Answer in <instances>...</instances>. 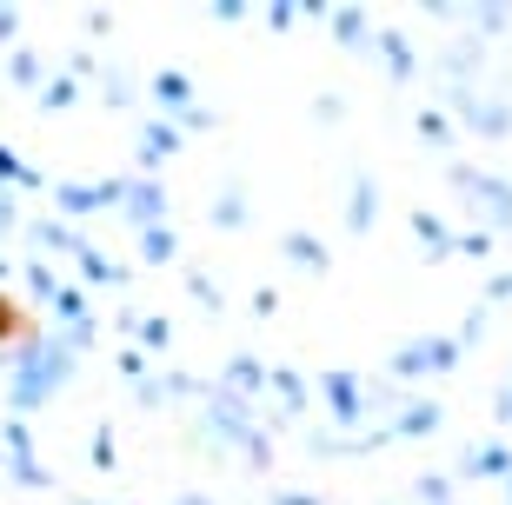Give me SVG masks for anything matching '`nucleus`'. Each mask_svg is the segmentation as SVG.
Returning <instances> with one entry per match:
<instances>
[{
    "mask_svg": "<svg viewBox=\"0 0 512 505\" xmlns=\"http://www.w3.org/2000/svg\"><path fill=\"white\" fill-rule=\"evenodd\" d=\"M74 366H80V353L60 333H20V346L7 353V406H14V419L47 406L74 379Z\"/></svg>",
    "mask_w": 512,
    "mask_h": 505,
    "instance_id": "1",
    "label": "nucleus"
},
{
    "mask_svg": "<svg viewBox=\"0 0 512 505\" xmlns=\"http://www.w3.org/2000/svg\"><path fill=\"white\" fill-rule=\"evenodd\" d=\"M193 432L220 452H247L253 472L273 466V432L260 426V412H253L247 399H233V393H213L207 406H200V419H193Z\"/></svg>",
    "mask_w": 512,
    "mask_h": 505,
    "instance_id": "2",
    "label": "nucleus"
},
{
    "mask_svg": "<svg viewBox=\"0 0 512 505\" xmlns=\"http://www.w3.org/2000/svg\"><path fill=\"white\" fill-rule=\"evenodd\" d=\"M446 180H453V193H466L479 206V233H493V240L512 233V180L473 167V160H446Z\"/></svg>",
    "mask_w": 512,
    "mask_h": 505,
    "instance_id": "3",
    "label": "nucleus"
},
{
    "mask_svg": "<svg viewBox=\"0 0 512 505\" xmlns=\"http://www.w3.org/2000/svg\"><path fill=\"white\" fill-rule=\"evenodd\" d=\"M313 393H320L326 419L340 426V439H353V432H366V412H373V406H366V386H360L353 373H346V366H326Z\"/></svg>",
    "mask_w": 512,
    "mask_h": 505,
    "instance_id": "4",
    "label": "nucleus"
},
{
    "mask_svg": "<svg viewBox=\"0 0 512 505\" xmlns=\"http://www.w3.org/2000/svg\"><path fill=\"white\" fill-rule=\"evenodd\" d=\"M127 193V173H107V180H60L54 187V220H94L107 206H120Z\"/></svg>",
    "mask_w": 512,
    "mask_h": 505,
    "instance_id": "5",
    "label": "nucleus"
},
{
    "mask_svg": "<svg viewBox=\"0 0 512 505\" xmlns=\"http://www.w3.org/2000/svg\"><path fill=\"white\" fill-rule=\"evenodd\" d=\"M446 107H453L459 120L479 133V140H499V133H512V107H506V100H486L479 87H446Z\"/></svg>",
    "mask_w": 512,
    "mask_h": 505,
    "instance_id": "6",
    "label": "nucleus"
},
{
    "mask_svg": "<svg viewBox=\"0 0 512 505\" xmlns=\"http://www.w3.org/2000/svg\"><path fill=\"white\" fill-rule=\"evenodd\" d=\"M120 213H127L133 233H147V226H167V187H160V180H147V173H127Z\"/></svg>",
    "mask_w": 512,
    "mask_h": 505,
    "instance_id": "7",
    "label": "nucleus"
},
{
    "mask_svg": "<svg viewBox=\"0 0 512 505\" xmlns=\"http://www.w3.org/2000/svg\"><path fill=\"white\" fill-rule=\"evenodd\" d=\"M180 147H187V133L173 127V120H160V113H153L147 127H140V153H133V173H147V180H153V173L167 167Z\"/></svg>",
    "mask_w": 512,
    "mask_h": 505,
    "instance_id": "8",
    "label": "nucleus"
},
{
    "mask_svg": "<svg viewBox=\"0 0 512 505\" xmlns=\"http://www.w3.org/2000/svg\"><path fill=\"white\" fill-rule=\"evenodd\" d=\"M459 479L506 486V479H512V446H506V439H479V446H466V459H459Z\"/></svg>",
    "mask_w": 512,
    "mask_h": 505,
    "instance_id": "9",
    "label": "nucleus"
},
{
    "mask_svg": "<svg viewBox=\"0 0 512 505\" xmlns=\"http://www.w3.org/2000/svg\"><path fill=\"white\" fill-rule=\"evenodd\" d=\"M147 94H153V107H160V120H187L193 113V74H180V67H160V74L147 80Z\"/></svg>",
    "mask_w": 512,
    "mask_h": 505,
    "instance_id": "10",
    "label": "nucleus"
},
{
    "mask_svg": "<svg viewBox=\"0 0 512 505\" xmlns=\"http://www.w3.org/2000/svg\"><path fill=\"white\" fill-rule=\"evenodd\" d=\"M266 373H273V366H266L260 353H233L227 366H220V393H233V399H266Z\"/></svg>",
    "mask_w": 512,
    "mask_h": 505,
    "instance_id": "11",
    "label": "nucleus"
},
{
    "mask_svg": "<svg viewBox=\"0 0 512 505\" xmlns=\"http://www.w3.org/2000/svg\"><path fill=\"white\" fill-rule=\"evenodd\" d=\"M439 426H446V406L439 399H413V406H399L386 419V439H433Z\"/></svg>",
    "mask_w": 512,
    "mask_h": 505,
    "instance_id": "12",
    "label": "nucleus"
},
{
    "mask_svg": "<svg viewBox=\"0 0 512 505\" xmlns=\"http://www.w3.org/2000/svg\"><path fill=\"white\" fill-rule=\"evenodd\" d=\"M266 399H280L273 419H306V412H313V386H306L293 366H273V373H266Z\"/></svg>",
    "mask_w": 512,
    "mask_h": 505,
    "instance_id": "13",
    "label": "nucleus"
},
{
    "mask_svg": "<svg viewBox=\"0 0 512 505\" xmlns=\"http://www.w3.org/2000/svg\"><path fill=\"white\" fill-rule=\"evenodd\" d=\"M373 60H380L393 80H413L419 74V54H413V40L399 34V27H373Z\"/></svg>",
    "mask_w": 512,
    "mask_h": 505,
    "instance_id": "14",
    "label": "nucleus"
},
{
    "mask_svg": "<svg viewBox=\"0 0 512 505\" xmlns=\"http://www.w3.org/2000/svg\"><path fill=\"white\" fill-rule=\"evenodd\" d=\"M406 226H413V240L426 246V260H453V253H459V233L439 220V213H426V206H419V213H406Z\"/></svg>",
    "mask_w": 512,
    "mask_h": 505,
    "instance_id": "15",
    "label": "nucleus"
},
{
    "mask_svg": "<svg viewBox=\"0 0 512 505\" xmlns=\"http://www.w3.org/2000/svg\"><path fill=\"white\" fill-rule=\"evenodd\" d=\"M14 187H20V193H54V180H47L34 160H20V153L0 140V193H14Z\"/></svg>",
    "mask_w": 512,
    "mask_h": 505,
    "instance_id": "16",
    "label": "nucleus"
},
{
    "mask_svg": "<svg viewBox=\"0 0 512 505\" xmlns=\"http://www.w3.org/2000/svg\"><path fill=\"white\" fill-rule=\"evenodd\" d=\"M326 27H333V40H340L346 54H373V20H366V7H333Z\"/></svg>",
    "mask_w": 512,
    "mask_h": 505,
    "instance_id": "17",
    "label": "nucleus"
},
{
    "mask_svg": "<svg viewBox=\"0 0 512 505\" xmlns=\"http://www.w3.org/2000/svg\"><path fill=\"white\" fill-rule=\"evenodd\" d=\"M280 253H286V266H300V273H313V280H320V273H333V253H326L313 233H300V226L280 240Z\"/></svg>",
    "mask_w": 512,
    "mask_h": 505,
    "instance_id": "18",
    "label": "nucleus"
},
{
    "mask_svg": "<svg viewBox=\"0 0 512 505\" xmlns=\"http://www.w3.org/2000/svg\"><path fill=\"white\" fill-rule=\"evenodd\" d=\"M413 346H419V366H426V379H439V373H453L459 359H466V346H459L453 333H419Z\"/></svg>",
    "mask_w": 512,
    "mask_h": 505,
    "instance_id": "19",
    "label": "nucleus"
},
{
    "mask_svg": "<svg viewBox=\"0 0 512 505\" xmlns=\"http://www.w3.org/2000/svg\"><path fill=\"white\" fill-rule=\"evenodd\" d=\"M380 220V187H373V173H353V193H346V226L353 233H373Z\"/></svg>",
    "mask_w": 512,
    "mask_h": 505,
    "instance_id": "20",
    "label": "nucleus"
},
{
    "mask_svg": "<svg viewBox=\"0 0 512 505\" xmlns=\"http://www.w3.org/2000/svg\"><path fill=\"white\" fill-rule=\"evenodd\" d=\"M479 60H486V47H479V40H446V54H439V67H446V87H473Z\"/></svg>",
    "mask_w": 512,
    "mask_h": 505,
    "instance_id": "21",
    "label": "nucleus"
},
{
    "mask_svg": "<svg viewBox=\"0 0 512 505\" xmlns=\"http://www.w3.org/2000/svg\"><path fill=\"white\" fill-rule=\"evenodd\" d=\"M27 240H34V246H54V253H67V260H74L80 246H87V240L74 233V226H67V220H54V213H40V220H27Z\"/></svg>",
    "mask_w": 512,
    "mask_h": 505,
    "instance_id": "22",
    "label": "nucleus"
},
{
    "mask_svg": "<svg viewBox=\"0 0 512 505\" xmlns=\"http://www.w3.org/2000/svg\"><path fill=\"white\" fill-rule=\"evenodd\" d=\"M133 253H140V266H173L180 240H173V226H147V233H133Z\"/></svg>",
    "mask_w": 512,
    "mask_h": 505,
    "instance_id": "23",
    "label": "nucleus"
},
{
    "mask_svg": "<svg viewBox=\"0 0 512 505\" xmlns=\"http://www.w3.org/2000/svg\"><path fill=\"white\" fill-rule=\"evenodd\" d=\"M7 80L27 87V94H40V87H47V60H40L34 47H7Z\"/></svg>",
    "mask_w": 512,
    "mask_h": 505,
    "instance_id": "24",
    "label": "nucleus"
},
{
    "mask_svg": "<svg viewBox=\"0 0 512 505\" xmlns=\"http://www.w3.org/2000/svg\"><path fill=\"white\" fill-rule=\"evenodd\" d=\"M27 459H40L34 426H27V419H7V426H0V466H27Z\"/></svg>",
    "mask_w": 512,
    "mask_h": 505,
    "instance_id": "25",
    "label": "nucleus"
},
{
    "mask_svg": "<svg viewBox=\"0 0 512 505\" xmlns=\"http://www.w3.org/2000/svg\"><path fill=\"white\" fill-rule=\"evenodd\" d=\"M74 266H80V280H87V286H120V280H127V266H114L100 246H80Z\"/></svg>",
    "mask_w": 512,
    "mask_h": 505,
    "instance_id": "26",
    "label": "nucleus"
},
{
    "mask_svg": "<svg viewBox=\"0 0 512 505\" xmlns=\"http://www.w3.org/2000/svg\"><path fill=\"white\" fill-rule=\"evenodd\" d=\"M80 94H87L80 80H67V74H47V87L34 94V107H40V113H67V107H80Z\"/></svg>",
    "mask_w": 512,
    "mask_h": 505,
    "instance_id": "27",
    "label": "nucleus"
},
{
    "mask_svg": "<svg viewBox=\"0 0 512 505\" xmlns=\"http://www.w3.org/2000/svg\"><path fill=\"white\" fill-rule=\"evenodd\" d=\"M207 220L220 226V233H240V226L253 220V206H247V193H233V187H227V193H220V200L207 206Z\"/></svg>",
    "mask_w": 512,
    "mask_h": 505,
    "instance_id": "28",
    "label": "nucleus"
},
{
    "mask_svg": "<svg viewBox=\"0 0 512 505\" xmlns=\"http://www.w3.org/2000/svg\"><path fill=\"white\" fill-rule=\"evenodd\" d=\"M466 20H473L479 47H486V40H499V34L512 27V7H499V0H479V7H466Z\"/></svg>",
    "mask_w": 512,
    "mask_h": 505,
    "instance_id": "29",
    "label": "nucleus"
},
{
    "mask_svg": "<svg viewBox=\"0 0 512 505\" xmlns=\"http://www.w3.org/2000/svg\"><path fill=\"white\" fill-rule=\"evenodd\" d=\"M133 346H140V353H167L173 326H167V319H153V313H140V319H133Z\"/></svg>",
    "mask_w": 512,
    "mask_h": 505,
    "instance_id": "30",
    "label": "nucleus"
},
{
    "mask_svg": "<svg viewBox=\"0 0 512 505\" xmlns=\"http://www.w3.org/2000/svg\"><path fill=\"white\" fill-rule=\"evenodd\" d=\"M20 280H27V293H34L40 306H54L60 280H54V266H47V260H20Z\"/></svg>",
    "mask_w": 512,
    "mask_h": 505,
    "instance_id": "31",
    "label": "nucleus"
},
{
    "mask_svg": "<svg viewBox=\"0 0 512 505\" xmlns=\"http://www.w3.org/2000/svg\"><path fill=\"white\" fill-rule=\"evenodd\" d=\"M0 479L20 486V492H47V486H54V472L40 466V459H27V466H0Z\"/></svg>",
    "mask_w": 512,
    "mask_h": 505,
    "instance_id": "32",
    "label": "nucleus"
},
{
    "mask_svg": "<svg viewBox=\"0 0 512 505\" xmlns=\"http://www.w3.org/2000/svg\"><path fill=\"white\" fill-rule=\"evenodd\" d=\"M114 373L127 379V386H147V379H153V353H140V346H127V353H114Z\"/></svg>",
    "mask_w": 512,
    "mask_h": 505,
    "instance_id": "33",
    "label": "nucleus"
},
{
    "mask_svg": "<svg viewBox=\"0 0 512 505\" xmlns=\"http://www.w3.org/2000/svg\"><path fill=\"white\" fill-rule=\"evenodd\" d=\"M413 127H419V140H426V147H453V120H446L439 107H426Z\"/></svg>",
    "mask_w": 512,
    "mask_h": 505,
    "instance_id": "34",
    "label": "nucleus"
},
{
    "mask_svg": "<svg viewBox=\"0 0 512 505\" xmlns=\"http://www.w3.org/2000/svg\"><path fill=\"white\" fill-rule=\"evenodd\" d=\"M100 107H114V113H127V107H133L127 74H100Z\"/></svg>",
    "mask_w": 512,
    "mask_h": 505,
    "instance_id": "35",
    "label": "nucleus"
},
{
    "mask_svg": "<svg viewBox=\"0 0 512 505\" xmlns=\"http://www.w3.org/2000/svg\"><path fill=\"white\" fill-rule=\"evenodd\" d=\"M187 293L200 300V313H227V300H220V286H213L207 273H187Z\"/></svg>",
    "mask_w": 512,
    "mask_h": 505,
    "instance_id": "36",
    "label": "nucleus"
},
{
    "mask_svg": "<svg viewBox=\"0 0 512 505\" xmlns=\"http://www.w3.org/2000/svg\"><path fill=\"white\" fill-rule=\"evenodd\" d=\"M413 492H419V505H453V479H446V472H426Z\"/></svg>",
    "mask_w": 512,
    "mask_h": 505,
    "instance_id": "37",
    "label": "nucleus"
},
{
    "mask_svg": "<svg viewBox=\"0 0 512 505\" xmlns=\"http://www.w3.org/2000/svg\"><path fill=\"white\" fill-rule=\"evenodd\" d=\"M120 466V439H114V426H100L94 432V472H114Z\"/></svg>",
    "mask_w": 512,
    "mask_h": 505,
    "instance_id": "38",
    "label": "nucleus"
},
{
    "mask_svg": "<svg viewBox=\"0 0 512 505\" xmlns=\"http://www.w3.org/2000/svg\"><path fill=\"white\" fill-rule=\"evenodd\" d=\"M486 326H493V306H473V313H466V326H459V346H479V339H486Z\"/></svg>",
    "mask_w": 512,
    "mask_h": 505,
    "instance_id": "39",
    "label": "nucleus"
},
{
    "mask_svg": "<svg viewBox=\"0 0 512 505\" xmlns=\"http://www.w3.org/2000/svg\"><path fill=\"white\" fill-rule=\"evenodd\" d=\"M459 260L486 266V260H493V233H479V226H473V233H459Z\"/></svg>",
    "mask_w": 512,
    "mask_h": 505,
    "instance_id": "40",
    "label": "nucleus"
},
{
    "mask_svg": "<svg viewBox=\"0 0 512 505\" xmlns=\"http://www.w3.org/2000/svg\"><path fill=\"white\" fill-rule=\"evenodd\" d=\"M266 27H273V34H293V27H300V7H293V0H273V7H266Z\"/></svg>",
    "mask_w": 512,
    "mask_h": 505,
    "instance_id": "41",
    "label": "nucleus"
},
{
    "mask_svg": "<svg viewBox=\"0 0 512 505\" xmlns=\"http://www.w3.org/2000/svg\"><path fill=\"white\" fill-rule=\"evenodd\" d=\"M247 313H253V319H273V313H280V293H273V286H253Z\"/></svg>",
    "mask_w": 512,
    "mask_h": 505,
    "instance_id": "42",
    "label": "nucleus"
},
{
    "mask_svg": "<svg viewBox=\"0 0 512 505\" xmlns=\"http://www.w3.org/2000/svg\"><path fill=\"white\" fill-rule=\"evenodd\" d=\"M207 127H220V113H213V107H200V100H193V113H187V120H180V133H207Z\"/></svg>",
    "mask_w": 512,
    "mask_h": 505,
    "instance_id": "43",
    "label": "nucleus"
},
{
    "mask_svg": "<svg viewBox=\"0 0 512 505\" xmlns=\"http://www.w3.org/2000/svg\"><path fill=\"white\" fill-rule=\"evenodd\" d=\"M512 300V273H486V306H506Z\"/></svg>",
    "mask_w": 512,
    "mask_h": 505,
    "instance_id": "44",
    "label": "nucleus"
},
{
    "mask_svg": "<svg viewBox=\"0 0 512 505\" xmlns=\"http://www.w3.org/2000/svg\"><path fill=\"white\" fill-rule=\"evenodd\" d=\"M213 20H220V27H240V20H247V0H213Z\"/></svg>",
    "mask_w": 512,
    "mask_h": 505,
    "instance_id": "45",
    "label": "nucleus"
},
{
    "mask_svg": "<svg viewBox=\"0 0 512 505\" xmlns=\"http://www.w3.org/2000/svg\"><path fill=\"white\" fill-rule=\"evenodd\" d=\"M0 47H20V7H0Z\"/></svg>",
    "mask_w": 512,
    "mask_h": 505,
    "instance_id": "46",
    "label": "nucleus"
},
{
    "mask_svg": "<svg viewBox=\"0 0 512 505\" xmlns=\"http://www.w3.org/2000/svg\"><path fill=\"white\" fill-rule=\"evenodd\" d=\"M133 399H140L147 412H160V406H167V393H160V379H147V386H133Z\"/></svg>",
    "mask_w": 512,
    "mask_h": 505,
    "instance_id": "47",
    "label": "nucleus"
},
{
    "mask_svg": "<svg viewBox=\"0 0 512 505\" xmlns=\"http://www.w3.org/2000/svg\"><path fill=\"white\" fill-rule=\"evenodd\" d=\"M273 505H320V492H306V486H293V492H273Z\"/></svg>",
    "mask_w": 512,
    "mask_h": 505,
    "instance_id": "48",
    "label": "nucleus"
},
{
    "mask_svg": "<svg viewBox=\"0 0 512 505\" xmlns=\"http://www.w3.org/2000/svg\"><path fill=\"white\" fill-rule=\"evenodd\" d=\"M87 34H114V7H94L87 14Z\"/></svg>",
    "mask_w": 512,
    "mask_h": 505,
    "instance_id": "49",
    "label": "nucleus"
},
{
    "mask_svg": "<svg viewBox=\"0 0 512 505\" xmlns=\"http://www.w3.org/2000/svg\"><path fill=\"white\" fill-rule=\"evenodd\" d=\"M20 226V213H14V200H7V193H0V240H7V233H14Z\"/></svg>",
    "mask_w": 512,
    "mask_h": 505,
    "instance_id": "50",
    "label": "nucleus"
},
{
    "mask_svg": "<svg viewBox=\"0 0 512 505\" xmlns=\"http://www.w3.org/2000/svg\"><path fill=\"white\" fill-rule=\"evenodd\" d=\"M493 412H499V419H512V386H499V393H493Z\"/></svg>",
    "mask_w": 512,
    "mask_h": 505,
    "instance_id": "51",
    "label": "nucleus"
},
{
    "mask_svg": "<svg viewBox=\"0 0 512 505\" xmlns=\"http://www.w3.org/2000/svg\"><path fill=\"white\" fill-rule=\"evenodd\" d=\"M173 505H213V499H207V492H180Z\"/></svg>",
    "mask_w": 512,
    "mask_h": 505,
    "instance_id": "52",
    "label": "nucleus"
},
{
    "mask_svg": "<svg viewBox=\"0 0 512 505\" xmlns=\"http://www.w3.org/2000/svg\"><path fill=\"white\" fill-rule=\"evenodd\" d=\"M7 273H14V266H7V260H0V286H7Z\"/></svg>",
    "mask_w": 512,
    "mask_h": 505,
    "instance_id": "53",
    "label": "nucleus"
},
{
    "mask_svg": "<svg viewBox=\"0 0 512 505\" xmlns=\"http://www.w3.org/2000/svg\"><path fill=\"white\" fill-rule=\"evenodd\" d=\"M506 505H512V479H506Z\"/></svg>",
    "mask_w": 512,
    "mask_h": 505,
    "instance_id": "54",
    "label": "nucleus"
},
{
    "mask_svg": "<svg viewBox=\"0 0 512 505\" xmlns=\"http://www.w3.org/2000/svg\"><path fill=\"white\" fill-rule=\"evenodd\" d=\"M80 505H100V499H80Z\"/></svg>",
    "mask_w": 512,
    "mask_h": 505,
    "instance_id": "55",
    "label": "nucleus"
}]
</instances>
